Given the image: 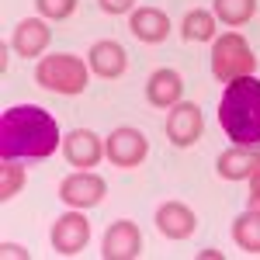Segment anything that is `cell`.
<instances>
[{
  "instance_id": "23",
  "label": "cell",
  "mask_w": 260,
  "mask_h": 260,
  "mask_svg": "<svg viewBox=\"0 0 260 260\" xmlns=\"http://www.w3.org/2000/svg\"><path fill=\"white\" fill-rule=\"evenodd\" d=\"M250 208H260V170L250 177Z\"/></svg>"
},
{
  "instance_id": "2",
  "label": "cell",
  "mask_w": 260,
  "mask_h": 260,
  "mask_svg": "<svg viewBox=\"0 0 260 260\" xmlns=\"http://www.w3.org/2000/svg\"><path fill=\"white\" fill-rule=\"evenodd\" d=\"M219 125L236 146H260V80L240 77L219 101Z\"/></svg>"
},
{
  "instance_id": "24",
  "label": "cell",
  "mask_w": 260,
  "mask_h": 260,
  "mask_svg": "<svg viewBox=\"0 0 260 260\" xmlns=\"http://www.w3.org/2000/svg\"><path fill=\"white\" fill-rule=\"evenodd\" d=\"M0 250H4V257H28V250H24V246H18V243H4Z\"/></svg>"
},
{
  "instance_id": "16",
  "label": "cell",
  "mask_w": 260,
  "mask_h": 260,
  "mask_svg": "<svg viewBox=\"0 0 260 260\" xmlns=\"http://www.w3.org/2000/svg\"><path fill=\"white\" fill-rule=\"evenodd\" d=\"M180 94H184V80H180L177 70H156L146 83V98L156 108H174L180 101Z\"/></svg>"
},
{
  "instance_id": "15",
  "label": "cell",
  "mask_w": 260,
  "mask_h": 260,
  "mask_svg": "<svg viewBox=\"0 0 260 260\" xmlns=\"http://www.w3.org/2000/svg\"><path fill=\"white\" fill-rule=\"evenodd\" d=\"M125 66H128V52L121 49L118 42H94V49H90V70L104 77V80H115L125 73Z\"/></svg>"
},
{
  "instance_id": "9",
  "label": "cell",
  "mask_w": 260,
  "mask_h": 260,
  "mask_svg": "<svg viewBox=\"0 0 260 260\" xmlns=\"http://www.w3.org/2000/svg\"><path fill=\"white\" fill-rule=\"evenodd\" d=\"M101 253L108 260H136L142 253V233L136 222L121 219L115 222L108 233H104V240H101Z\"/></svg>"
},
{
  "instance_id": "22",
  "label": "cell",
  "mask_w": 260,
  "mask_h": 260,
  "mask_svg": "<svg viewBox=\"0 0 260 260\" xmlns=\"http://www.w3.org/2000/svg\"><path fill=\"white\" fill-rule=\"evenodd\" d=\"M104 14H128L136 7V0H98Z\"/></svg>"
},
{
  "instance_id": "13",
  "label": "cell",
  "mask_w": 260,
  "mask_h": 260,
  "mask_svg": "<svg viewBox=\"0 0 260 260\" xmlns=\"http://www.w3.org/2000/svg\"><path fill=\"white\" fill-rule=\"evenodd\" d=\"M52 42V28L45 24L42 18H24L14 28V39H11V45H14V52L18 56H42L45 52V45Z\"/></svg>"
},
{
  "instance_id": "4",
  "label": "cell",
  "mask_w": 260,
  "mask_h": 260,
  "mask_svg": "<svg viewBox=\"0 0 260 260\" xmlns=\"http://www.w3.org/2000/svg\"><path fill=\"white\" fill-rule=\"evenodd\" d=\"M35 80L52 94H83L87 90V66L70 52L45 56L35 70Z\"/></svg>"
},
{
  "instance_id": "12",
  "label": "cell",
  "mask_w": 260,
  "mask_h": 260,
  "mask_svg": "<svg viewBox=\"0 0 260 260\" xmlns=\"http://www.w3.org/2000/svg\"><path fill=\"white\" fill-rule=\"evenodd\" d=\"M194 212L187 208V205H180V201H167L156 208V229H160L167 240H187L191 233H194Z\"/></svg>"
},
{
  "instance_id": "14",
  "label": "cell",
  "mask_w": 260,
  "mask_h": 260,
  "mask_svg": "<svg viewBox=\"0 0 260 260\" xmlns=\"http://www.w3.org/2000/svg\"><path fill=\"white\" fill-rule=\"evenodd\" d=\"M128 28H132V35L139 42H149V45H156L170 35V18L156 11V7H139V11H132V21H128Z\"/></svg>"
},
{
  "instance_id": "19",
  "label": "cell",
  "mask_w": 260,
  "mask_h": 260,
  "mask_svg": "<svg viewBox=\"0 0 260 260\" xmlns=\"http://www.w3.org/2000/svg\"><path fill=\"white\" fill-rule=\"evenodd\" d=\"M257 14V0H215V18L229 28H240Z\"/></svg>"
},
{
  "instance_id": "17",
  "label": "cell",
  "mask_w": 260,
  "mask_h": 260,
  "mask_svg": "<svg viewBox=\"0 0 260 260\" xmlns=\"http://www.w3.org/2000/svg\"><path fill=\"white\" fill-rule=\"evenodd\" d=\"M233 240L240 243V250L260 257V208H250L233 222Z\"/></svg>"
},
{
  "instance_id": "1",
  "label": "cell",
  "mask_w": 260,
  "mask_h": 260,
  "mask_svg": "<svg viewBox=\"0 0 260 260\" xmlns=\"http://www.w3.org/2000/svg\"><path fill=\"white\" fill-rule=\"evenodd\" d=\"M59 125L39 104H18L0 115V156L4 160H45L59 149Z\"/></svg>"
},
{
  "instance_id": "6",
  "label": "cell",
  "mask_w": 260,
  "mask_h": 260,
  "mask_svg": "<svg viewBox=\"0 0 260 260\" xmlns=\"http://www.w3.org/2000/svg\"><path fill=\"white\" fill-rule=\"evenodd\" d=\"M104 153L115 167H139L149 153V142L139 128H115L108 139H104Z\"/></svg>"
},
{
  "instance_id": "18",
  "label": "cell",
  "mask_w": 260,
  "mask_h": 260,
  "mask_svg": "<svg viewBox=\"0 0 260 260\" xmlns=\"http://www.w3.org/2000/svg\"><path fill=\"white\" fill-rule=\"evenodd\" d=\"M180 35L187 42H208L215 35V14H208V11H187L184 21H180Z\"/></svg>"
},
{
  "instance_id": "3",
  "label": "cell",
  "mask_w": 260,
  "mask_h": 260,
  "mask_svg": "<svg viewBox=\"0 0 260 260\" xmlns=\"http://www.w3.org/2000/svg\"><path fill=\"white\" fill-rule=\"evenodd\" d=\"M253 70H257V56H253L250 42L243 39V35L229 31V35L215 39V49H212V73H215L222 83H233V80H240V77H253Z\"/></svg>"
},
{
  "instance_id": "21",
  "label": "cell",
  "mask_w": 260,
  "mask_h": 260,
  "mask_svg": "<svg viewBox=\"0 0 260 260\" xmlns=\"http://www.w3.org/2000/svg\"><path fill=\"white\" fill-rule=\"evenodd\" d=\"M35 7H39L42 18L62 21V18H70V14L77 11V0H35Z\"/></svg>"
},
{
  "instance_id": "20",
  "label": "cell",
  "mask_w": 260,
  "mask_h": 260,
  "mask_svg": "<svg viewBox=\"0 0 260 260\" xmlns=\"http://www.w3.org/2000/svg\"><path fill=\"white\" fill-rule=\"evenodd\" d=\"M24 187V167H18V160H4L0 167V201H11L14 194H21Z\"/></svg>"
},
{
  "instance_id": "10",
  "label": "cell",
  "mask_w": 260,
  "mask_h": 260,
  "mask_svg": "<svg viewBox=\"0 0 260 260\" xmlns=\"http://www.w3.org/2000/svg\"><path fill=\"white\" fill-rule=\"evenodd\" d=\"M62 153H66L70 167L90 170V167H98L104 146H101V139L90 128H73V132H66V139H62Z\"/></svg>"
},
{
  "instance_id": "11",
  "label": "cell",
  "mask_w": 260,
  "mask_h": 260,
  "mask_svg": "<svg viewBox=\"0 0 260 260\" xmlns=\"http://www.w3.org/2000/svg\"><path fill=\"white\" fill-rule=\"evenodd\" d=\"M219 177L222 180H246L260 170V146H233L219 156Z\"/></svg>"
},
{
  "instance_id": "7",
  "label": "cell",
  "mask_w": 260,
  "mask_h": 260,
  "mask_svg": "<svg viewBox=\"0 0 260 260\" xmlns=\"http://www.w3.org/2000/svg\"><path fill=\"white\" fill-rule=\"evenodd\" d=\"M104 194H108V184L90 170H80V174H73L59 184V198L73 208H94L104 201Z\"/></svg>"
},
{
  "instance_id": "5",
  "label": "cell",
  "mask_w": 260,
  "mask_h": 260,
  "mask_svg": "<svg viewBox=\"0 0 260 260\" xmlns=\"http://www.w3.org/2000/svg\"><path fill=\"white\" fill-rule=\"evenodd\" d=\"M201 132H205L201 108L191 104V101H177L174 111L167 115V139L174 146H180V149H187V146H194L201 139Z\"/></svg>"
},
{
  "instance_id": "8",
  "label": "cell",
  "mask_w": 260,
  "mask_h": 260,
  "mask_svg": "<svg viewBox=\"0 0 260 260\" xmlns=\"http://www.w3.org/2000/svg\"><path fill=\"white\" fill-rule=\"evenodd\" d=\"M87 240H90V222L80 212H66L52 225V246H56L59 257H77L87 246Z\"/></svg>"
}]
</instances>
